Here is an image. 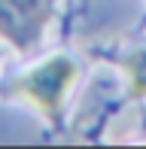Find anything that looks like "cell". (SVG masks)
Masks as SVG:
<instances>
[{"instance_id":"1","label":"cell","mask_w":146,"mask_h":149,"mask_svg":"<svg viewBox=\"0 0 146 149\" xmlns=\"http://www.w3.org/2000/svg\"><path fill=\"white\" fill-rule=\"evenodd\" d=\"M76 76H79V67L70 55H49L12 79L6 94L31 104L43 119L58 122L64 113V100L76 85Z\"/></svg>"},{"instance_id":"2","label":"cell","mask_w":146,"mask_h":149,"mask_svg":"<svg viewBox=\"0 0 146 149\" xmlns=\"http://www.w3.org/2000/svg\"><path fill=\"white\" fill-rule=\"evenodd\" d=\"M52 18V0H0V40L28 52Z\"/></svg>"},{"instance_id":"3","label":"cell","mask_w":146,"mask_h":149,"mask_svg":"<svg viewBox=\"0 0 146 149\" xmlns=\"http://www.w3.org/2000/svg\"><path fill=\"white\" fill-rule=\"evenodd\" d=\"M119 64H122L125 76H128V91H131V97L143 100V97H146V49L128 52Z\"/></svg>"}]
</instances>
